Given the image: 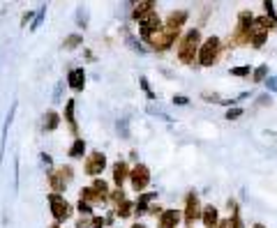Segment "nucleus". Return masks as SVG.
Instances as JSON below:
<instances>
[{"label":"nucleus","instance_id":"obj_21","mask_svg":"<svg viewBox=\"0 0 277 228\" xmlns=\"http://www.w3.org/2000/svg\"><path fill=\"white\" fill-rule=\"evenodd\" d=\"M132 205H134V203L122 201L120 205L115 208V215H118V217H122V219H125V217H129V215H132V210H134V208H132Z\"/></svg>","mask_w":277,"mask_h":228},{"label":"nucleus","instance_id":"obj_17","mask_svg":"<svg viewBox=\"0 0 277 228\" xmlns=\"http://www.w3.org/2000/svg\"><path fill=\"white\" fill-rule=\"evenodd\" d=\"M155 198H157L155 191H146V194H141L139 196V203H136V212H139V215H146V212H148V203L155 201Z\"/></svg>","mask_w":277,"mask_h":228},{"label":"nucleus","instance_id":"obj_5","mask_svg":"<svg viewBox=\"0 0 277 228\" xmlns=\"http://www.w3.org/2000/svg\"><path fill=\"white\" fill-rule=\"evenodd\" d=\"M74 178V171H72V166H60V168H51L49 171V184L54 187V194H60V191H65L67 189V182Z\"/></svg>","mask_w":277,"mask_h":228},{"label":"nucleus","instance_id":"obj_3","mask_svg":"<svg viewBox=\"0 0 277 228\" xmlns=\"http://www.w3.org/2000/svg\"><path fill=\"white\" fill-rule=\"evenodd\" d=\"M109 198V187L104 180H95L90 187H86L79 194V201H86L90 205H97V203H104Z\"/></svg>","mask_w":277,"mask_h":228},{"label":"nucleus","instance_id":"obj_13","mask_svg":"<svg viewBox=\"0 0 277 228\" xmlns=\"http://www.w3.org/2000/svg\"><path fill=\"white\" fill-rule=\"evenodd\" d=\"M14 111H16V101L12 104V108H9V113H7V118H5V125H2V134H0V161H2V157H5V141H7L9 125H12V120H14Z\"/></svg>","mask_w":277,"mask_h":228},{"label":"nucleus","instance_id":"obj_32","mask_svg":"<svg viewBox=\"0 0 277 228\" xmlns=\"http://www.w3.org/2000/svg\"><path fill=\"white\" fill-rule=\"evenodd\" d=\"M79 212H81V217L83 215H90V212H93V205H90V203H86V201H79Z\"/></svg>","mask_w":277,"mask_h":228},{"label":"nucleus","instance_id":"obj_24","mask_svg":"<svg viewBox=\"0 0 277 228\" xmlns=\"http://www.w3.org/2000/svg\"><path fill=\"white\" fill-rule=\"evenodd\" d=\"M81 42H83V37H81V35H69L67 40H65V44H62V46L67 48V51H72V48L81 46Z\"/></svg>","mask_w":277,"mask_h":228},{"label":"nucleus","instance_id":"obj_45","mask_svg":"<svg viewBox=\"0 0 277 228\" xmlns=\"http://www.w3.org/2000/svg\"><path fill=\"white\" fill-rule=\"evenodd\" d=\"M254 228H264V224H254Z\"/></svg>","mask_w":277,"mask_h":228},{"label":"nucleus","instance_id":"obj_30","mask_svg":"<svg viewBox=\"0 0 277 228\" xmlns=\"http://www.w3.org/2000/svg\"><path fill=\"white\" fill-rule=\"evenodd\" d=\"M109 198H111V201H113L115 205H120V203L125 201V194H122L120 189H115V191H113V194H111V196H109Z\"/></svg>","mask_w":277,"mask_h":228},{"label":"nucleus","instance_id":"obj_15","mask_svg":"<svg viewBox=\"0 0 277 228\" xmlns=\"http://www.w3.org/2000/svg\"><path fill=\"white\" fill-rule=\"evenodd\" d=\"M129 178V168L125 161H115V166H113V182L118 184V189L122 187V182Z\"/></svg>","mask_w":277,"mask_h":228},{"label":"nucleus","instance_id":"obj_16","mask_svg":"<svg viewBox=\"0 0 277 228\" xmlns=\"http://www.w3.org/2000/svg\"><path fill=\"white\" fill-rule=\"evenodd\" d=\"M185 21H187V12H185V9H178V12L169 14V19H166L164 26H171V28H176V30H180V26H183Z\"/></svg>","mask_w":277,"mask_h":228},{"label":"nucleus","instance_id":"obj_39","mask_svg":"<svg viewBox=\"0 0 277 228\" xmlns=\"http://www.w3.org/2000/svg\"><path fill=\"white\" fill-rule=\"evenodd\" d=\"M62 99V81L55 86V90H54V101H60Z\"/></svg>","mask_w":277,"mask_h":228},{"label":"nucleus","instance_id":"obj_47","mask_svg":"<svg viewBox=\"0 0 277 228\" xmlns=\"http://www.w3.org/2000/svg\"><path fill=\"white\" fill-rule=\"evenodd\" d=\"M187 228H192V226H187Z\"/></svg>","mask_w":277,"mask_h":228},{"label":"nucleus","instance_id":"obj_38","mask_svg":"<svg viewBox=\"0 0 277 228\" xmlns=\"http://www.w3.org/2000/svg\"><path fill=\"white\" fill-rule=\"evenodd\" d=\"M40 159H42V164H44L47 168H51V166H54V159H51V154H47V152H44V154H40Z\"/></svg>","mask_w":277,"mask_h":228},{"label":"nucleus","instance_id":"obj_28","mask_svg":"<svg viewBox=\"0 0 277 228\" xmlns=\"http://www.w3.org/2000/svg\"><path fill=\"white\" fill-rule=\"evenodd\" d=\"M243 113H245L243 108H229V111H226V120H238Z\"/></svg>","mask_w":277,"mask_h":228},{"label":"nucleus","instance_id":"obj_35","mask_svg":"<svg viewBox=\"0 0 277 228\" xmlns=\"http://www.w3.org/2000/svg\"><path fill=\"white\" fill-rule=\"evenodd\" d=\"M104 226H109V222L104 217H93V228H104Z\"/></svg>","mask_w":277,"mask_h":228},{"label":"nucleus","instance_id":"obj_18","mask_svg":"<svg viewBox=\"0 0 277 228\" xmlns=\"http://www.w3.org/2000/svg\"><path fill=\"white\" fill-rule=\"evenodd\" d=\"M74 99H69L67 104H65V120L69 122V127H72V132H79V125H76V118H74Z\"/></svg>","mask_w":277,"mask_h":228},{"label":"nucleus","instance_id":"obj_10","mask_svg":"<svg viewBox=\"0 0 277 228\" xmlns=\"http://www.w3.org/2000/svg\"><path fill=\"white\" fill-rule=\"evenodd\" d=\"M178 222H180V212L173 208L169 210H162V215H160V228H176Z\"/></svg>","mask_w":277,"mask_h":228},{"label":"nucleus","instance_id":"obj_4","mask_svg":"<svg viewBox=\"0 0 277 228\" xmlns=\"http://www.w3.org/2000/svg\"><path fill=\"white\" fill-rule=\"evenodd\" d=\"M173 40H178V30L171 26H162L157 33L150 35L148 44L153 48H157V51H166V48H171V44H173Z\"/></svg>","mask_w":277,"mask_h":228},{"label":"nucleus","instance_id":"obj_19","mask_svg":"<svg viewBox=\"0 0 277 228\" xmlns=\"http://www.w3.org/2000/svg\"><path fill=\"white\" fill-rule=\"evenodd\" d=\"M58 125H60V115L55 113V111H47V115H44V129L54 132V129H58Z\"/></svg>","mask_w":277,"mask_h":228},{"label":"nucleus","instance_id":"obj_37","mask_svg":"<svg viewBox=\"0 0 277 228\" xmlns=\"http://www.w3.org/2000/svg\"><path fill=\"white\" fill-rule=\"evenodd\" d=\"M76 228H93V219H86V217H81V219L76 222Z\"/></svg>","mask_w":277,"mask_h":228},{"label":"nucleus","instance_id":"obj_1","mask_svg":"<svg viewBox=\"0 0 277 228\" xmlns=\"http://www.w3.org/2000/svg\"><path fill=\"white\" fill-rule=\"evenodd\" d=\"M199 42H201V33L196 28L185 33V37L178 44V58H180V62H185V65L194 62V58L199 55Z\"/></svg>","mask_w":277,"mask_h":228},{"label":"nucleus","instance_id":"obj_40","mask_svg":"<svg viewBox=\"0 0 277 228\" xmlns=\"http://www.w3.org/2000/svg\"><path fill=\"white\" fill-rule=\"evenodd\" d=\"M173 104H178V106H185V104H189L187 97H173Z\"/></svg>","mask_w":277,"mask_h":228},{"label":"nucleus","instance_id":"obj_33","mask_svg":"<svg viewBox=\"0 0 277 228\" xmlns=\"http://www.w3.org/2000/svg\"><path fill=\"white\" fill-rule=\"evenodd\" d=\"M231 74L233 76H250V67H233Z\"/></svg>","mask_w":277,"mask_h":228},{"label":"nucleus","instance_id":"obj_20","mask_svg":"<svg viewBox=\"0 0 277 228\" xmlns=\"http://www.w3.org/2000/svg\"><path fill=\"white\" fill-rule=\"evenodd\" d=\"M83 150H86V143H83V138H76L74 143H72V148H69V157H83Z\"/></svg>","mask_w":277,"mask_h":228},{"label":"nucleus","instance_id":"obj_7","mask_svg":"<svg viewBox=\"0 0 277 228\" xmlns=\"http://www.w3.org/2000/svg\"><path fill=\"white\" fill-rule=\"evenodd\" d=\"M129 180H132V187L141 194L143 189L148 187V182H150V171L148 166H143V164H136L134 168H132V173H129Z\"/></svg>","mask_w":277,"mask_h":228},{"label":"nucleus","instance_id":"obj_25","mask_svg":"<svg viewBox=\"0 0 277 228\" xmlns=\"http://www.w3.org/2000/svg\"><path fill=\"white\" fill-rule=\"evenodd\" d=\"M127 44H129V48H134L136 53H146V46H143V44H139L132 35H127Z\"/></svg>","mask_w":277,"mask_h":228},{"label":"nucleus","instance_id":"obj_41","mask_svg":"<svg viewBox=\"0 0 277 228\" xmlns=\"http://www.w3.org/2000/svg\"><path fill=\"white\" fill-rule=\"evenodd\" d=\"M203 99H206V101H217V104H222V99H220L217 94H203Z\"/></svg>","mask_w":277,"mask_h":228},{"label":"nucleus","instance_id":"obj_2","mask_svg":"<svg viewBox=\"0 0 277 228\" xmlns=\"http://www.w3.org/2000/svg\"><path fill=\"white\" fill-rule=\"evenodd\" d=\"M220 51H222L220 37H208L201 44V48H199V65L201 67H213L217 62V58H220Z\"/></svg>","mask_w":277,"mask_h":228},{"label":"nucleus","instance_id":"obj_36","mask_svg":"<svg viewBox=\"0 0 277 228\" xmlns=\"http://www.w3.org/2000/svg\"><path fill=\"white\" fill-rule=\"evenodd\" d=\"M233 212H236V215H233V219H231L233 228H245V226H243V222H240V215H238V208H236V205H233Z\"/></svg>","mask_w":277,"mask_h":228},{"label":"nucleus","instance_id":"obj_6","mask_svg":"<svg viewBox=\"0 0 277 228\" xmlns=\"http://www.w3.org/2000/svg\"><path fill=\"white\" fill-rule=\"evenodd\" d=\"M49 205H51V215H54L55 222H65V219L72 215L69 203L65 201L60 194H51V196H49Z\"/></svg>","mask_w":277,"mask_h":228},{"label":"nucleus","instance_id":"obj_23","mask_svg":"<svg viewBox=\"0 0 277 228\" xmlns=\"http://www.w3.org/2000/svg\"><path fill=\"white\" fill-rule=\"evenodd\" d=\"M44 16H47V5H42L40 9H37V16H35V21L30 23V30H37V28L44 23Z\"/></svg>","mask_w":277,"mask_h":228},{"label":"nucleus","instance_id":"obj_43","mask_svg":"<svg viewBox=\"0 0 277 228\" xmlns=\"http://www.w3.org/2000/svg\"><path fill=\"white\" fill-rule=\"evenodd\" d=\"M271 97H261V99H259V106H266V104H271Z\"/></svg>","mask_w":277,"mask_h":228},{"label":"nucleus","instance_id":"obj_44","mask_svg":"<svg viewBox=\"0 0 277 228\" xmlns=\"http://www.w3.org/2000/svg\"><path fill=\"white\" fill-rule=\"evenodd\" d=\"M132 228H146V226H141V224H134V226H132Z\"/></svg>","mask_w":277,"mask_h":228},{"label":"nucleus","instance_id":"obj_8","mask_svg":"<svg viewBox=\"0 0 277 228\" xmlns=\"http://www.w3.org/2000/svg\"><path fill=\"white\" fill-rule=\"evenodd\" d=\"M104 168H107V157L102 152H90L86 164H83V171L88 175H100Z\"/></svg>","mask_w":277,"mask_h":228},{"label":"nucleus","instance_id":"obj_11","mask_svg":"<svg viewBox=\"0 0 277 228\" xmlns=\"http://www.w3.org/2000/svg\"><path fill=\"white\" fill-rule=\"evenodd\" d=\"M67 83H69V88H72V90L81 92L83 86H86V72H83V67L72 69V72H69V76H67Z\"/></svg>","mask_w":277,"mask_h":228},{"label":"nucleus","instance_id":"obj_34","mask_svg":"<svg viewBox=\"0 0 277 228\" xmlns=\"http://www.w3.org/2000/svg\"><path fill=\"white\" fill-rule=\"evenodd\" d=\"M266 86H268L271 92H277V76H268V79H266Z\"/></svg>","mask_w":277,"mask_h":228},{"label":"nucleus","instance_id":"obj_29","mask_svg":"<svg viewBox=\"0 0 277 228\" xmlns=\"http://www.w3.org/2000/svg\"><path fill=\"white\" fill-rule=\"evenodd\" d=\"M264 9H266V16H268V19H277L275 16V5H273L271 0H266L264 2Z\"/></svg>","mask_w":277,"mask_h":228},{"label":"nucleus","instance_id":"obj_46","mask_svg":"<svg viewBox=\"0 0 277 228\" xmlns=\"http://www.w3.org/2000/svg\"><path fill=\"white\" fill-rule=\"evenodd\" d=\"M51 228H60V226H58V224H54V226H51Z\"/></svg>","mask_w":277,"mask_h":228},{"label":"nucleus","instance_id":"obj_22","mask_svg":"<svg viewBox=\"0 0 277 228\" xmlns=\"http://www.w3.org/2000/svg\"><path fill=\"white\" fill-rule=\"evenodd\" d=\"M268 65H259L254 72H252V79H254V83H261V81H266L268 79Z\"/></svg>","mask_w":277,"mask_h":228},{"label":"nucleus","instance_id":"obj_26","mask_svg":"<svg viewBox=\"0 0 277 228\" xmlns=\"http://www.w3.org/2000/svg\"><path fill=\"white\" fill-rule=\"evenodd\" d=\"M118 132H120L122 138H129V129H127V118L118 120Z\"/></svg>","mask_w":277,"mask_h":228},{"label":"nucleus","instance_id":"obj_31","mask_svg":"<svg viewBox=\"0 0 277 228\" xmlns=\"http://www.w3.org/2000/svg\"><path fill=\"white\" fill-rule=\"evenodd\" d=\"M139 83H141V88H143V90H146V94H148V99H155V92L150 90L148 81H146V79H143V76H141V79H139Z\"/></svg>","mask_w":277,"mask_h":228},{"label":"nucleus","instance_id":"obj_14","mask_svg":"<svg viewBox=\"0 0 277 228\" xmlns=\"http://www.w3.org/2000/svg\"><path fill=\"white\" fill-rule=\"evenodd\" d=\"M201 219H203V226L206 228H220V215H217V210L213 205H206L203 208Z\"/></svg>","mask_w":277,"mask_h":228},{"label":"nucleus","instance_id":"obj_42","mask_svg":"<svg viewBox=\"0 0 277 228\" xmlns=\"http://www.w3.org/2000/svg\"><path fill=\"white\" fill-rule=\"evenodd\" d=\"M35 16H37V12H26V14H23V23H28V21L35 19Z\"/></svg>","mask_w":277,"mask_h":228},{"label":"nucleus","instance_id":"obj_12","mask_svg":"<svg viewBox=\"0 0 277 228\" xmlns=\"http://www.w3.org/2000/svg\"><path fill=\"white\" fill-rule=\"evenodd\" d=\"M155 12V5H153V0H143V2H139V5H134V9H132V19L139 21L141 23L148 14Z\"/></svg>","mask_w":277,"mask_h":228},{"label":"nucleus","instance_id":"obj_9","mask_svg":"<svg viewBox=\"0 0 277 228\" xmlns=\"http://www.w3.org/2000/svg\"><path fill=\"white\" fill-rule=\"evenodd\" d=\"M201 215L203 210H201V203H199V196L192 191V194H187V201H185V222L194 224V219H199Z\"/></svg>","mask_w":277,"mask_h":228},{"label":"nucleus","instance_id":"obj_27","mask_svg":"<svg viewBox=\"0 0 277 228\" xmlns=\"http://www.w3.org/2000/svg\"><path fill=\"white\" fill-rule=\"evenodd\" d=\"M86 16H88V12H86V9H83V7H79V9H76V23H79V26H83L86 28V23H88V21H86Z\"/></svg>","mask_w":277,"mask_h":228}]
</instances>
